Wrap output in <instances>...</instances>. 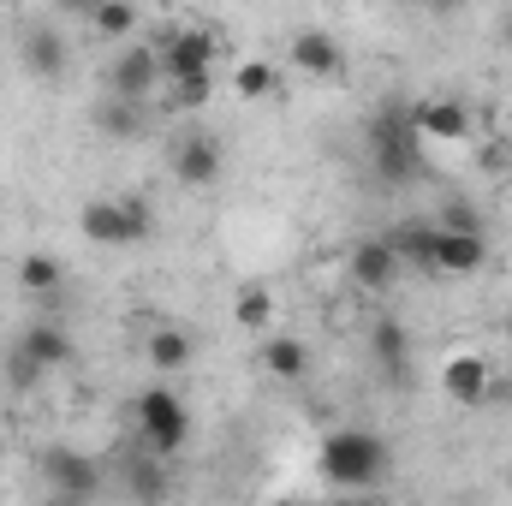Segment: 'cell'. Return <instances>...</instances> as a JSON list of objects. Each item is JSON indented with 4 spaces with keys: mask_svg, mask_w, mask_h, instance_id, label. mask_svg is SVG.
<instances>
[{
    "mask_svg": "<svg viewBox=\"0 0 512 506\" xmlns=\"http://www.w3.org/2000/svg\"><path fill=\"white\" fill-rule=\"evenodd\" d=\"M155 54H161V84H167V102L173 108H203L209 102V90H215V60H221V36L215 30H203V24H191V30H167L161 42H155Z\"/></svg>",
    "mask_w": 512,
    "mask_h": 506,
    "instance_id": "cell-1",
    "label": "cell"
},
{
    "mask_svg": "<svg viewBox=\"0 0 512 506\" xmlns=\"http://www.w3.org/2000/svg\"><path fill=\"white\" fill-rule=\"evenodd\" d=\"M364 143H370V161H376V179L382 185H411L423 173V126L411 108L399 102H382L364 126Z\"/></svg>",
    "mask_w": 512,
    "mask_h": 506,
    "instance_id": "cell-2",
    "label": "cell"
},
{
    "mask_svg": "<svg viewBox=\"0 0 512 506\" xmlns=\"http://www.w3.org/2000/svg\"><path fill=\"white\" fill-rule=\"evenodd\" d=\"M316 465H322V477H328L334 489L364 495V489H376V483L387 477L393 453H387V441L376 435V429H334V435L322 441Z\"/></svg>",
    "mask_w": 512,
    "mask_h": 506,
    "instance_id": "cell-3",
    "label": "cell"
},
{
    "mask_svg": "<svg viewBox=\"0 0 512 506\" xmlns=\"http://www.w3.org/2000/svg\"><path fill=\"white\" fill-rule=\"evenodd\" d=\"M131 417H137V435H143V447L149 453H161V459H173L185 441H191V411H185V399L173 393V387H143L137 399H131Z\"/></svg>",
    "mask_w": 512,
    "mask_h": 506,
    "instance_id": "cell-4",
    "label": "cell"
},
{
    "mask_svg": "<svg viewBox=\"0 0 512 506\" xmlns=\"http://www.w3.org/2000/svg\"><path fill=\"white\" fill-rule=\"evenodd\" d=\"M149 203L143 197H96V203H84L78 209V233L90 239V245H143L149 239Z\"/></svg>",
    "mask_w": 512,
    "mask_h": 506,
    "instance_id": "cell-5",
    "label": "cell"
},
{
    "mask_svg": "<svg viewBox=\"0 0 512 506\" xmlns=\"http://www.w3.org/2000/svg\"><path fill=\"white\" fill-rule=\"evenodd\" d=\"M60 364H72V334L60 328V322H30L24 334H18V346H12V387H36V381L48 376V370H60Z\"/></svg>",
    "mask_w": 512,
    "mask_h": 506,
    "instance_id": "cell-6",
    "label": "cell"
},
{
    "mask_svg": "<svg viewBox=\"0 0 512 506\" xmlns=\"http://www.w3.org/2000/svg\"><path fill=\"white\" fill-rule=\"evenodd\" d=\"M102 84H108V96H120V102H155V90H161V54H155V42L120 48V54L108 60V72H102Z\"/></svg>",
    "mask_w": 512,
    "mask_h": 506,
    "instance_id": "cell-7",
    "label": "cell"
},
{
    "mask_svg": "<svg viewBox=\"0 0 512 506\" xmlns=\"http://www.w3.org/2000/svg\"><path fill=\"white\" fill-rule=\"evenodd\" d=\"M42 477H48V495H60V501H90L102 489L96 459L78 453V447H48L42 453Z\"/></svg>",
    "mask_w": 512,
    "mask_h": 506,
    "instance_id": "cell-8",
    "label": "cell"
},
{
    "mask_svg": "<svg viewBox=\"0 0 512 506\" xmlns=\"http://www.w3.org/2000/svg\"><path fill=\"white\" fill-rule=\"evenodd\" d=\"M173 179H179L185 191H209V185L221 179V143L203 126H191L173 143Z\"/></svg>",
    "mask_w": 512,
    "mask_h": 506,
    "instance_id": "cell-9",
    "label": "cell"
},
{
    "mask_svg": "<svg viewBox=\"0 0 512 506\" xmlns=\"http://www.w3.org/2000/svg\"><path fill=\"white\" fill-rule=\"evenodd\" d=\"M441 393H447L453 405H483V399L495 393V364H489L483 352L447 358V364H441Z\"/></svg>",
    "mask_w": 512,
    "mask_h": 506,
    "instance_id": "cell-10",
    "label": "cell"
},
{
    "mask_svg": "<svg viewBox=\"0 0 512 506\" xmlns=\"http://www.w3.org/2000/svg\"><path fill=\"white\" fill-rule=\"evenodd\" d=\"M352 286H364V292H393L399 286V274H405V262L393 251V239H364V245H352Z\"/></svg>",
    "mask_w": 512,
    "mask_h": 506,
    "instance_id": "cell-11",
    "label": "cell"
},
{
    "mask_svg": "<svg viewBox=\"0 0 512 506\" xmlns=\"http://www.w3.org/2000/svg\"><path fill=\"white\" fill-rule=\"evenodd\" d=\"M18 60L30 66V78H42V84H60V78H66V66H72V48H66V36H60V30H48V24H30V30L18 36Z\"/></svg>",
    "mask_w": 512,
    "mask_h": 506,
    "instance_id": "cell-12",
    "label": "cell"
},
{
    "mask_svg": "<svg viewBox=\"0 0 512 506\" xmlns=\"http://www.w3.org/2000/svg\"><path fill=\"white\" fill-rule=\"evenodd\" d=\"M286 54H292V66H298L304 78H340V72H346V48H340L328 30H316V24H304Z\"/></svg>",
    "mask_w": 512,
    "mask_h": 506,
    "instance_id": "cell-13",
    "label": "cell"
},
{
    "mask_svg": "<svg viewBox=\"0 0 512 506\" xmlns=\"http://www.w3.org/2000/svg\"><path fill=\"white\" fill-rule=\"evenodd\" d=\"M483 262H489V239H483V233L435 227V274H453V280H465V274H477Z\"/></svg>",
    "mask_w": 512,
    "mask_h": 506,
    "instance_id": "cell-14",
    "label": "cell"
},
{
    "mask_svg": "<svg viewBox=\"0 0 512 506\" xmlns=\"http://www.w3.org/2000/svg\"><path fill=\"white\" fill-rule=\"evenodd\" d=\"M370 358L382 364V376L393 381V387L411 381V334H405L399 316H376V328H370Z\"/></svg>",
    "mask_w": 512,
    "mask_h": 506,
    "instance_id": "cell-15",
    "label": "cell"
},
{
    "mask_svg": "<svg viewBox=\"0 0 512 506\" xmlns=\"http://www.w3.org/2000/svg\"><path fill=\"white\" fill-rule=\"evenodd\" d=\"M411 114H417V126H423V137H447V143H465V137L477 131V120H471V108H465L459 96H435V102H417Z\"/></svg>",
    "mask_w": 512,
    "mask_h": 506,
    "instance_id": "cell-16",
    "label": "cell"
},
{
    "mask_svg": "<svg viewBox=\"0 0 512 506\" xmlns=\"http://www.w3.org/2000/svg\"><path fill=\"white\" fill-rule=\"evenodd\" d=\"M256 364H262L274 381H304V376H310V346H304V340H292V334H274V340H262Z\"/></svg>",
    "mask_w": 512,
    "mask_h": 506,
    "instance_id": "cell-17",
    "label": "cell"
},
{
    "mask_svg": "<svg viewBox=\"0 0 512 506\" xmlns=\"http://www.w3.org/2000/svg\"><path fill=\"white\" fill-rule=\"evenodd\" d=\"M393 251H399L405 268L435 274V221H411V227H399V233H393Z\"/></svg>",
    "mask_w": 512,
    "mask_h": 506,
    "instance_id": "cell-18",
    "label": "cell"
},
{
    "mask_svg": "<svg viewBox=\"0 0 512 506\" xmlns=\"http://www.w3.org/2000/svg\"><path fill=\"white\" fill-rule=\"evenodd\" d=\"M18 286L24 292H36V298H54L60 286H66V262L48 251H30L24 262H18Z\"/></svg>",
    "mask_w": 512,
    "mask_h": 506,
    "instance_id": "cell-19",
    "label": "cell"
},
{
    "mask_svg": "<svg viewBox=\"0 0 512 506\" xmlns=\"http://www.w3.org/2000/svg\"><path fill=\"white\" fill-rule=\"evenodd\" d=\"M191 352H197V346H191V334H185V328H167V322H161V328L149 334V364H155L161 376H167V370H185V364H191Z\"/></svg>",
    "mask_w": 512,
    "mask_h": 506,
    "instance_id": "cell-20",
    "label": "cell"
},
{
    "mask_svg": "<svg viewBox=\"0 0 512 506\" xmlns=\"http://www.w3.org/2000/svg\"><path fill=\"white\" fill-rule=\"evenodd\" d=\"M90 30L108 36V42H131V36H137V6H131V0H96Z\"/></svg>",
    "mask_w": 512,
    "mask_h": 506,
    "instance_id": "cell-21",
    "label": "cell"
},
{
    "mask_svg": "<svg viewBox=\"0 0 512 506\" xmlns=\"http://www.w3.org/2000/svg\"><path fill=\"white\" fill-rule=\"evenodd\" d=\"M143 126H149V102H120V96H108V108H102V131H108V137L131 143V137H143Z\"/></svg>",
    "mask_w": 512,
    "mask_h": 506,
    "instance_id": "cell-22",
    "label": "cell"
},
{
    "mask_svg": "<svg viewBox=\"0 0 512 506\" xmlns=\"http://www.w3.org/2000/svg\"><path fill=\"white\" fill-rule=\"evenodd\" d=\"M233 322L239 328H268L274 322V292L268 286H239V298H233Z\"/></svg>",
    "mask_w": 512,
    "mask_h": 506,
    "instance_id": "cell-23",
    "label": "cell"
},
{
    "mask_svg": "<svg viewBox=\"0 0 512 506\" xmlns=\"http://www.w3.org/2000/svg\"><path fill=\"white\" fill-rule=\"evenodd\" d=\"M233 90H239L245 102H262V96H274V90H280V72H274L268 60H245V66L233 72Z\"/></svg>",
    "mask_w": 512,
    "mask_h": 506,
    "instance_id": "cell-24",
    "label": "cell"
},
{
    "mask_svg": "<svg viewBox=\"0 0 512 506\" xmlns=\"http://www.w3.org/2000/svg\"><path fill=\"white\" fill-rule=\"evenodd\" d=\"M173 483H167V471H161V453H149V459H131V495H143V501H155V495H167Z\"/></svg>",
    "mask_w": 512,
    "mask_h": 506,
    "instance_id": "cell-25",
    "label": "cell"
},
{
    "mask_svg": "<svg viewBox=\"0 0 512 506\" xmlns=\"http://www.w3.org/2000/svg\"><path fill=\"white\" fill-rule=\"evenodd\" d=\"M435 227H459V233H483V215H477L471 203H447V209L435 215Z\"/></svg>",
    "mask_w": 512,
    "mask_h": 506,
    "instance_id": "cell-26",
    "label": "cell"
},
{
    "mask_svg": "<svg viewBox=\"0 0 512 506\" xmlns=\"http://www.w3.org/2000/svg\"><path fill=\"white\" fill-rule=\"evenodd\" d=\"M54 6H60L66 18H90V12H96V0H54Z\"/></svg>",
    "mask_w": 512,
    "mask_h": 506,
    "instance_id": "cell-27",
    "label": "cell"
},
{
    "mask_svg": "<svg viewBox=\"0 0 512 506\" xmlns=\"http://www.w3.org/2000/svg\"><path fill=\"white\" fill-rule=\"evenodd\" d=\"M507 48H512V18H507Z\"/></svg>",
    "mask_w": 512,
    "mask_h": 506,
    "instance_id": "cell-28",
    "label": "cell"
},
{
    "mask_svg": "<svg viewBox=\"0 0 512 506\" xmlns=\"http://www.w3.org/2000/svg\"><path fill=\"white\" fill-rule=\"evenodd\" d=\"M411 6H435V0H411Z\"/></svg>",
    "mask_w": 512,
    "mask_h": 506,
    "instance_id": "cell-29",
    "label": "cell"
},
{
    "mask_svg": "<svg viewBox=\"0 0 512 506\" xmlns=\"http://www.w3.org/2000/svg\"><path fill=\"white\" fill-rule=\"evenodd\" d=\"M435 6H459V0H435Z\"/></svg>",
    "mask_w": 512,
    "mask_h": 506,
    "instance_id": "cell-30",
    "label": "cell"
}]
</instances>
